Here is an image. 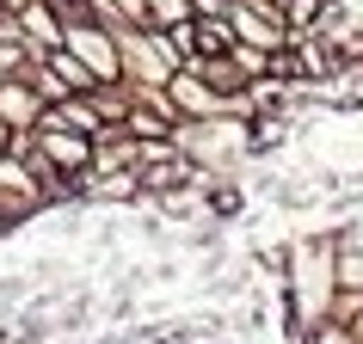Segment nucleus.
<instances>
[{"mask_svg":"<svg viewBox=\"0 0 363 344\" xmlns=\"http://www.w3.org/2000/svg\"><path fill=\"white\" fill-rule=\"evenodd\" d=\"M228 6H234V0H191L197 19H228Z\"/></svg>","mask_w":363,"mask_h":344,"instance_id":"nucleus-7","label":"nucleus"},{"mask_svg":"<svg viewBox=\"0 0 363 344\" xmlns=\"http://www.w3.org/2000/svg\"><path fill=\"white\" fill-rule=\"evenodd\" d=\"M38 68H43V74H56L62 86H68V93H93V86H99V74L74 56V50H68V43H62V50H43V56H38Z\"/></svg>","mask_w":363,"mask_h":344,"instance_id":"nucleus-4","label":"nucleus"},{"mask_svg":"<svg viewBox=\"0 0 363 344\" xmlns=\"http://www.w3.org/2000/svg\"><path fill=\"white\" fill-rule=\"evenodd\" d=\"M19 31H25V43L31 50H62V38H68V13L62 6H50V0H25L19 6Z\"/></svg>","mask_w":363,"mask_h":344,"instance_id":"nucleus-3","label":"nucleus"},{"mask_svg":"<svg viewBox=\"0 0 363 344\" xmlns=\"http://www.w3.org/2000/svg\"><path fill=\"white\" fill-rule=\"evenodd\" d=\"M308 344H363V338H357V332H351L345 320H333V314H326V320L308 326Z\"/></svg>","mask_w":363,"mask_h":344,"instance_id":"nucleus-6","label":"nucleus"},{"mask_svg":"<svg viewBox=\"0 0 363 344\" xmlns=\"http://www.w3.org/2000/svg\"><path fill=\"white\" fill-rule=\"evenodd\" d=\"M123 80L130 86H167L185 62H179V50L167 43V31H154V25H135V31H123Z\"/></svg>","mask_w":363,"mask_h":344,"instance_id":"nucleus-1","label":"nucleus"},{"mask_svg":"<svg viewBox=\"0 0 363 344\" xmlns=\"http://www.w3.org/2000/svg\"><path fill=\"white\" fill-rule=\"evenodd\" d=\"M43 111H50V105H43V93H38L31 74H6L0 80V123H6V130H38Z\"/></svg>","mask_w":363,"mask_h":344,"instance_id":"nucleus-2","label":"nucleus"},{"mask_svg":"<svg viewBox=\"0 0 363 344\" xmlns=\"http://www.w3.org/2000/svg\"><path fill=\"white\" fill-rule=\"evenodd\" d=\"M333 277H339V289L363 295V246H345V240H339V258H333Z\"/></svg>","mask_w":363,"mask_h":344,"instance_id":"nucleus-5","label":"nucleus"}]
</instances>
